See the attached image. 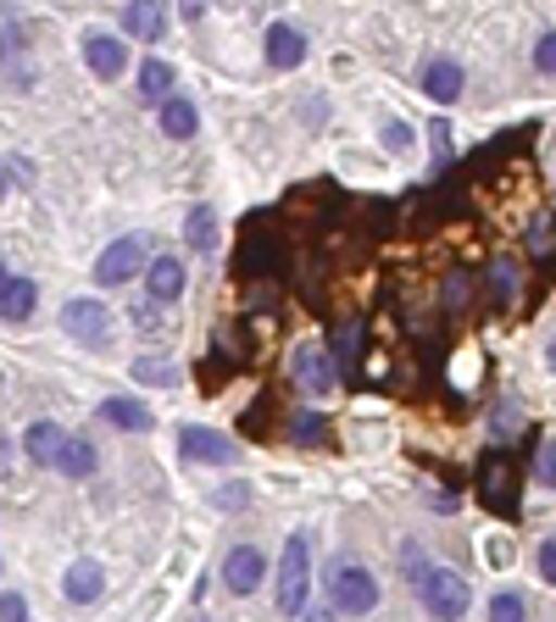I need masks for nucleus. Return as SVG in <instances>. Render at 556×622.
<instances>
[{
    "label": "nucleus",
    "instance_id": "37",
    "mask_svg": "<svg viewBox=\"0 0 556 622\" xmlns=\"http://www.w3.org/2000/svg\"><path fill=\"white\" fill-rule=\"evenodd\" d=\"M545 361H551V372H556V340H551V351H545Z\"/></svg>",
    "mask_w": 556,
    "mask_h": 622
},
{
    "label": "nucleus",
    "instance_id": "32",
    "mask_svg": "<svg viewBox=\"0 0 556 622\" xmlns=\"http://www.w3.org/2000/svg\"><path fill=\"white\" fill-rule=\"evenodd\" d=\"M384 139H390V151H406V145H412V128H406V123H390Z\"/></svg>",
    "mask_w": 556,
    "mask_h": 622
},
{
    "label": "nucleus",
    "instance_id": "35",
    "mask_svg": "<svg viewBox=\"0 0 556 622\" xmlns=\"http://www.w3.org/2000/svg\"><path fill=\"white\" fill-rule=\"evenodd\" d=\"M178 7H184V17H190V23H195V17L206 12V0H178Z\"/></svg>",
    "mask_w": 556,
    "mask_h": 622
},
{
    "label": "nucleus",
    "instance_id": "31",
    "mask_svg": "<svg viewBox=\"0 0 556 622\" xmlns=\"http://www.w3.org/2000/svg\"><path fill=\"white\" fill-rule=\"evenodd\" d=\"M495 295H501V301H513V262H501V267H495Z\"/></svg>",
    "mask_w": 556,
    "mask_h": 622
},
{
    "label": "nucleus",
    "instance_id": "20",
    "mask_svg": "<svg viewBox=\"0 0 556 622\" xmlns=\"http://www.w3.org/2000/svg\"><path fill=\"white\" fill-rule=\"evenodd\" d=\"M96 467H101V456H96V445H89V440H67L62 456H56V472H67V478H89Z\"/></svg>",
    "mask_w": 556,
    "mask_h": 622
},
{
    "label": "nucleus",
    "instance_id": "17",
    "mask_svg": "<svg viewBox=\"0 0 556 622\" xmlns=\"http://www.w3.org/2000/svg\"><path fill=\"white\" fill-rule=\"evenodd\" d=\"M173 84H178V73H173L167 62H146V67H139V101L162 106L167 94H173Z\"/></svg>",
    "mask_w": 556,
    "mask_h": 622
},
{
    "label": "nucleus",
    "instance_id": "7",
    "mask_svg": "<svg viewBox=\"0 0 556 622\" xmlns=\"http://www.w3.org/2000/svg\"><path fill=\"white\" fill-rule=\"evenodd\" d=\"M267 579V556L256 545H235L223 556V584L235 589V595H256V584Z\"/></svg>",
    "mask_w": 556,
    "mask_h": 622
},
{
    "label": "nucleus",
    "instance_id": "24",
    "mask_svg": "<svg viewBox=\"0 0 556 622\" xmlns=\"http://www.w3.org/2000/svg\"><path fill=\"white\" fill-rule=\"evenodd\" d=\"M290 440H295V445H323V440H329V428H323V417L301 411V417L290 422Z\"/></svg>",
    "mask_w": 556,
    "mask_h": 622
},
{
    "label": "nucleus",
    "instance_id": "3",
    "mask_svg": "<svg viewBox=\"0 0 556 622\" xmlns=\"http://www.w3.org/2000/svg\"><path fill=\"white\" fill-rule=\"evenodd\" d=\"M417 595H424L429 617H440V622H456L462 611H468V584H462L456 572H445V567H434L429 579L417 584Z\"/></svg>",
    "mask_w": 556,
    "mask_h": 622
},
{
    "label": "nucleus",
    "instance_id": "38",
    "mask_svg": "<svg viewBox=\"0 0 556 622\" xmlns=\"http://www.w3.org/2000/svg\"><path fill=\"white\" fill-rule=\"evenodd\" d=\"M7 450H12V445H7V434H0V461H7Z\"/></svg>",
    "mask_w": 556,
    "mask_h": 622
},
{
    "label": "nucleus",
    "instance_id": "2",
    "mask_svg": "<svg viewBox=\"0 0 556 622\" xmlns=\"http://www.w3.org/2000/svg\"><path fill=\"white\" fill-rule=\"evenodd\" d=\"M329 595H334V606L340 611H351V617H362V611H374L379 606V579L367 572L362 561H334V572H329Z\"/></svg>",
    "mask_w": 556,
    "mask_h": 622
},
{
    "label": "nucleus",
    "instance_id": "40",
    "mask_svg": "<svg viewBox=\"0 0 556 622\" xmlns=\"http://www.w3.org/2000/svg\"><path fill=\"white\" fill-rule=\"evenodd\" d=\"M7 278H12V272H7V267H0V290H7Z\"/></svg>",
    "mask_w": 556,
    "mask_h": 622
},
{
    "label": "nucleus",
    "instance_id": "18",
    "mask_svg": "<svg viewBox=\"0 0 556 622\" xmlns=\"http://www.w3.org/2000/svg\"><path fill=\"white\" fill-rule=\"evenodd\" d=\"M195 128H201L195 106L184 101V94H167V101H162V134H167V139H190Z\"/></svg>",
    "mask_w": 556,
    "mask_h": 622
},
{
    "label": "nucleus",
    "instance_id": "29",
    "mask_svg": "<svg viewBox=\"0 0 556 622\" xmlns=\"http://www.w3.org/2000/svg\"><path fill=\"white\" fill-rule=\"evenodd\" d=\"M356 351V322H340V333H334V361H345Z\"/></svg>",
    "mask_w": 556,
    "mask_h": 622
},
{
    "label": "nucleus",
    "instance_id": "14",
    "mask_svg": "<svg viewBox=\"0 0 556 622\" xmlns=\"http://www.w3.org/2000/svg\"><path fill=\"white\" fill-rule=\"evenodd\" d=\"M34 301H39L34 278L12 272V278H7V290H0V317H7V322H28V317H34Z\"/></svg>",
    "mask_w": 556,
    "mask_h": 622
},
{
    "label": "nucleus",
    "instance_id": "28",
    "mask_svg": "<svg viewBox=\"0 0 556 622\" xmlns=\"http://www.w3.org/2000/svg\"><path fill=\"white\" fill-rule=\"evenodd\" d=\"M0 622H28V600L7 589V595H0Z\"/></svg>",
    "mask_w": 556,
    "mask_h": 622
},
{
    "label": "nucleus",
    "instance_id": "22",
    "mask_svg": "<svg viewBox=\"0 0 556 622\" xmlns=\"http://www.w3.org/2000/svg\"><path fill=\"white\" fill-rule=\"evenodd\" d=\"M190 245L195 251H217V217H212V206H195L190 212Z\"/></svg>",
    "mask_w": 556,
    "mask_h": 622
},
{
    "label": "nucleus",
    "instance_id": "19",
    "mask_svg": "<svg viewBox=\"0 0 556 622\" xmlns=\"http://www.w3.org/2000/svg\"><path fill=\"white\" fill-rule=\"evenodd\" d=\"M101 417H106L112 428H128V434H151V411L139 406V401H123V395H117V401L101 406Z\"/></svg>",
    "mask_w": 556,
    "mask_h": 622
},
{
    "label": "nucleus",
    "instance_id": "26",
    "mask_svg": "<svg viewBox=\"0 0 556 622\" xmlns=\"http://www.w3.org/2000/svg\"><path fill=\"white\" fill-rule=\"evenodd\" d=\"M534 484H540V490H556V445H540V461H534Z\"/></svg>",
    "mask_w": 556,
    "mask_h": 622
},
{
    "label": "nucleus",
    "instance_id": "1",
    "mask_svg": "<svg viewBox=\"0 0 556 622\" xmlns=\"http://www.w3.org/2000/svg\"><path fill=\"white\" fill-rule=\"evenodd\" d=\"M306 589H312V540L290 534L285 540V561H278V611L301 617L306 611Z\"/></svg>",
    "mask_w": 556,
    "mask_h": 622
},
{
    "label": "nucleus",
    "instance_id": "39",
    "mask_svg": "<svg viewBox=\"0 0 556 622\" xmlns=\"http://www.w3.org/2000/svg\"><path fill=\"white\" fill-rule=\"evenodd\" d=\"M0 195H7V167H0Z\"/></svg>",
    "mask_w": 556,
    "mask_h": 622
},
{
    "label": "nucleus",
    "instance_id": "15",
    "mask_svg": "<svg viewBox=\"0 0 556 622\" xmlns=\"http://www.w3.org/2000/svg\"><path fill=\"white\" fill-rule=\"evenodd\" d=\"M62 589H67V600L89 606V600H101V589H106V572H101L96 561H73V567H67V579H62Z\"/></svg>",
    "mask_w": 556,
    "mask_h": 622
},
{
    "label": "nucleus",
    "instance_id": "36",
    "mask_svg": "<svg viewBox=\"0 0 556 622\" xmlns=\"http://www.w3.org/2000/svg\"><path fill=\"white\" fill-rule=\"evenodd\" d=\"M306 622H334V617H329V611H312V617H306Z\"/></svg>",
    "mask_w": 556,
    "mask_h": 622
},
{
    "label": "nucleus",
    "instance_id": "21",
    "mask_svg": "<svg viewBox=\"0 0 556 622\" xmlns=\"http://www.w3.org/2000/svg\"><path fill=\"white\" fill-rule=\"evenodd\" d=\"M495 495V506L501 511H513V472H506V456H495L490 467H484V500Z\"/></svg>",
    "mask_w": 556,
    "mask_h": 622
},
{
    "label": "nucleus",
    "instance_id": "8",
    "mask_svg": "<svg viewBox=\"0 0 556 622\" xmlns=\"http://www.w3.org/2000/svg\"><path fill=\"white\" fill-rule=\"evenodd\" d=\"M334 378H340V372H334V356L323 351V345H301V351H295V384H301V390H312V395L323 401V395H334Z\"/></svg>",
    "mask_w": 556,
    "mask_h": 622
},
{
    "label": "nucleus",
    "instance_id": "13",
    "mask_svg": "<svg viewBox=\"0 0 556 622\" xmlns=\"http://www.w3.org/2000/svg\"><path fill=\"white\" fill-rule=\"evenodd\" d=\"M267 62H273V67H301V62H306V39H301L290 23H273V28H267Z\"/></svg>",
    "mask_w": 556,
    "mask_h": 622
},
{
    "label": "nucleus",
    "instance_id": "30",
    "mask_svg": "<svg viewBox=\"0 0 556 622\" xmlns=\"http://www.w3.org/2000/svg\"><path fill=\"white\" fill-rule=\"evenodd\" d=\"M540 572H545V584H556V540L540 545Z\"/></svg>",
    "mask_w": 556,
    "mask_h": 622
},
{
    "label": "nucleus",
    "instance_id": "6",
    "mask_svg": "<svg viewBox=\"0 0 556 622\" xmlns=\"http://www.w3.org/2000/svg\"><path fill=\"white\" fill-rule=\"evenodd\" d=\"M112 312L101 306V301H67V312H62V322H67V333L73 340H84V345H106L112 340V322H106Z\"/></svg>",
    "mask_w": 556,
    "mask_h": 622
},
{
    "label": "nucleus",
    "instance_id": "23",
    "mask_svg": "<svg viewBox=\"0 0 556 622\" xmlns=\"http://www.w3.org/2000/svg\"><path fill=\"white\" fill-rule=\"evenodd\" d=\"M523 617H529V606H523L518 589H501V595L490 600V622H523Z\"/></svg>",
    "mask_w": 556,
    "mask_h": 622
},
{
    "label": "nucleus",
    "instance_id": "11",
    "mask_svg": "<svg viewBox=\"0 0 556 622\" xmlns=\"http://www.w3.org/2000/svg\"><path fill=\"white\" fill-rule=\"evenodd\" d=\"M462 84H468V73H462V62H451V56H440V62L424 67V94H429V101H440V106L456 101Z\"/></svg>",
    "mask_w": 556,
    "mask_h": 622
},
{
    "label": "nucleus",
    "instance_id": "25",
    "mask_svg": "<svg viewBox=\"0 0 556 622\" xmlns=\"http://www.w3.org/2000/svg\"><path fill=\"white\" fill-rule=\"evenodd\" d=\"M134 378H146V384H178V372H173V367H162L156 356H146V361H134Z\"/></svg>",
    "mask_w": 556,
    "mask_h": 622
},
{
    "label": "nucleus",
    "instance_id": "10",
    "mask_svg": "<svg viewBox=\"0 0 556 622\" xmlns=\"http://www.w3.org/2000/svg\"><path fill=\"white\" fill-rule=\"evenodd\" d=\"M84 62H89V73H96V78H123L128 51H123V39H112V34H89L84 39Z\"/></svg>",
    "mask_w": 556,
    "mask_h": 622
},
{
    "label": "nucleus",
    "instance_id": "4",
    "mask_svg": "<svg viewBox=\"0 0 556 622\" xmlns=\"http://www.w3.org/2000/svg\"><path fill=\"white\" fill-rule=\"evenodd\" d=\"M134 272H146V245L128 233V239H112V245L101 251L96 262V283H106V290H117V283H128Z\"/></svg>",
    "mask_w": 556,
    "mask_h": 622
},
{
    "label": "nucleus",
    "instance_id": "33",
    "mask_svg": "<svg viewBox=\"0 0 556 622\" xmlns=\"http://www.w3.org/2000/svg\"><path fill=\"white\" fill-rule=\"evenodd\" d=\"M245 495H251V490H245V484H235V490H223V495H217V506H228V511H240V506H245Z\"/></svg>",
    "mask_w": 556,
    "mask_h": 622
},
{
    "label": "nucleus",
    "instance_id": "12",
    "mask_svg": "<svg viewBox=\"0 0 556 622\" xmlns=\"http://www.w3.org/2000/svg\"><path fill=\"white\" fill-rule=\"evenodd\" d=\"M146 290H151V301H156V306L178 301V295H184V262H178V256L151 262V267H146Z\"/></svg>",
    "mask_w": 556,
    "mask_h": 622
},
{
    "label": "nucleus",
    "instance_id": "16",
    "mask_svg": "<svg viewBox=\"0 0 556 622\" xmlns=\"http://www.w3.org/2000/svg\"><path fill=\"white\" fill-rule=\"evenodd\" d=\"M62 445H67V434L56 422H34L28 434H23V450L39 461V467H56V456H62Z\"/></svg>",
    "mask_w": 556,
    "mask_h": 622
},
{
    "label": "nucleus",
    "instance_id": "27",
    "mask_svg": "<svg viewBox=\"0 0 556 622\" xmlns=\"http://www.w3.org/2000/svg\"><path fill=\"white\" fill-rule=\"evenodd\" d=\"M534 73H556V34L534 39Z\"/></svg>",
    "mask_w": 556,
    "mask_h": 622
},
{
    "label": "nucleus",
    "instance_id": "5",
    "mask_svg": "<svg viewBox=\"0 0 556 622\" xmlns=\"http://www.w3.org/2000/svg\"><path fill=\"white\" fill-rule=\"evenodd\" d=\"M178 450L190 461H206V467H235L240 461L235 440H223L217 428H178Z\"/></svg>",
    "mask_w": 556,
    "mask_h": 622
},
{
    "label": "nucleus",
    "instance_id": "34",
    "mask_svg": "<svg viewBox=\"0 0 556 622\" xmlns=\"http://www.w3.org/2000/svg\"><path fill=\"white\" fill-rule=\"evenodd\" d=\"M434 145H440V156H451V123L445 117L434 123Z\"/></svg>",
    "mask_w": 556,
    "mask_h": 622
},
{
    "label": "nucleus",
    "instance_id": "9",
    "mask_svg": "<svg viewBox=\"0 0 556 622\" xmlns=\"http://www.w3.org/2000/svg\"><path fill=\"white\" fill-rule=\"evenodd\" d=\"M123 34L156 45L167 34V7H162V0H128V7H123Z\"/></svg>",
    "mask_w": 556,
    "mask_h": 622
}]
</instances>
